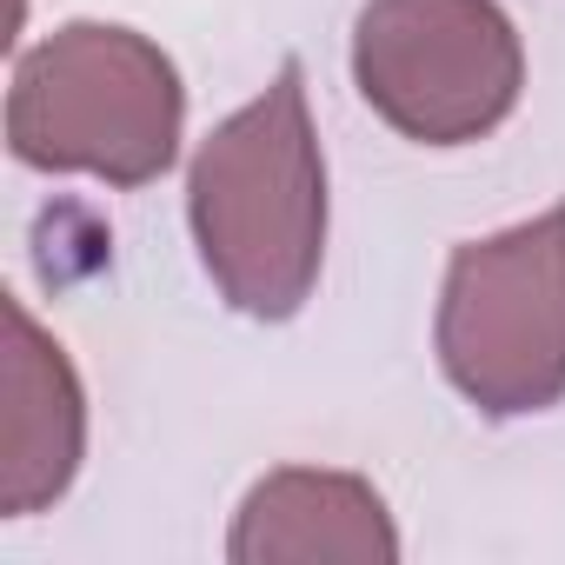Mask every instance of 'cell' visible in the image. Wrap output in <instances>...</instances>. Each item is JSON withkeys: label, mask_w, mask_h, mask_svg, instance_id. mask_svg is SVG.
Instances as JSON below:
<instances>
[{"label": "cell", "mask_w": 565, "mask_h": 565, "mask_svg": "<svg viewBox=\"0 0 565 565\" xmlns=\"http://www.w3.org/2000/svg\"><path fill=\"white\" fill-rule=\"evenodd\" d=\"M186 226L220 300L246 320H294L327 266V160L307 107V67L226 114L186 167Z\"/></svg>", "instance_id": "cell-1"}, {"label": "cell", "mask_w": 565, "mask_h": 565, "mask_svg": "<svg viewBox=\"0 0 565 565\" xmlns=\"http://www.w3.org/2000/svg\"><path fill=\"white\" fill-rule=\"evenodd\" d=\"M186 127L173 54L114 21H67L14 61L8 147L34 173H94L107 186H153Z\"/></svg>", "instance_id": "cell-2"}, {"label": "cell", "mask_w": 565, "mask_h": 565, "mask_svg": "<svg viewBox=\"0 0 565 565\" xmlns=\"http://www.w3.org/2000/svg\"><path fill=\"white\" fill-rule=\"evenodd\" d=\"M433 347L452 393L486 419L565 399V206L452 253Z\"/></svg>", "instance_id": "cell-3"}, {"label": "cell", "mask_w": 565, "mask_h": 565, "mask_svg": "<svg viewBox=\"0 0 565 565\" xmlns=\"http://www.w3.org/2000/svg\"><path fill=\"white\" fill-rule=\"evenodd\" d=\"M360 100L419 147H472L512 120L525 47L499 0H366L353 21Z\"/></svg>", "instance_id": "cell-4"}, {"label": "cell", "mask_w": 565, "mask_h": 565, "mask_svg": "<svg viewBox=\"0 0 565 565\" xmlns=\"http://www.w3.org/2000/svg\"><path fill=\"white\" fill-rule=\"evenodd\" d=\"M8 413H0V512H47L87 459V393L67 347L8 300Z\"/></svg>", "instance_id": "cell-5"}, {"label": "cell", "mask_w": 565, "mask_h": 565, "mask_svg": "<svg viewBox=\"0 0 565 565\" xmlns=\"http://www.w3.org/2000/svg\"><path fill=\"white\" fill-rule=\"evenodd\" d=\"M233 565H313V558H347V565H393L399 558V525L373 479L360 472H320V466H279L266 472L226 532Z\"/></svg>", "instance_id": "cell-6"}]
</instances>
